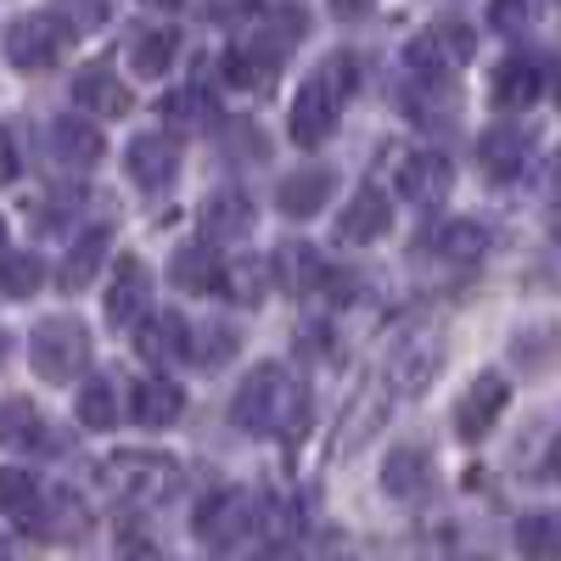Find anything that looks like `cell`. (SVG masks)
<instances>
[{
    "label": "cell",
    "mask_w": 561,
    "mask_h": 561,
    "mask_svg": "<svg viewBox=\"0 0 561 561\" xmlns=\"http://www.w3.org/2000/svg\"><path fill=\"white\" fill-rule=\"evenodd\" d=\"M237 421L248 433H280L304 438L309 427V388L293 377L287 365H253L237 388Z\"/></svg>",
    "instance_id": "cell-1"
},
{
    "label": "cell",
    "mask_w": 561,
    "mask_h": 561,
    "mask_svg": "<svg viewBox=\"0 0 561 561\" xmlns=\"http://www.w3.org/2000/svg\"><path fill=\"white\" fill-rule=\"evenodd\" d=\"M354 84H359L354 51H332V57L309 73V84L298 90V102H293V118H287V129H293L298 147H320V140L337 129V113H343V102L354 96Z\"/></svg>",
    "instance_id": "cell-2"
},
{
    "label": "cell",
    "mask_w": 561,
    "mask_h": 561,
    "mask_svg": "<svg viewBox=\"0 0 561 561\" xmlns=\"http://www.w3.org/2000/svg\"><path fill=\"white\" fill-rule=\"evenodd\" d=\"M28 359H34V377L39 382H73L79 370H90V325L73 320V314H51V320H39L34 325V337H28Z\"/></svg>",
    "instance_id": "cell-3"
},
{
    "label": "cell",
    "mask_w": 561,
    "mask_h": 561,
    "mask_svg": "<svg viewBox=\"0 0 561 561\" xmlns=\"http://www.w3.org/2000/svg\"><path fill=\"white\" fill-rule=\"evenodd\" d=\"M174 483H180V472H174L169 455H135V449H124V455H107L102 460V489L118 494V500H129V505H152Z\"/></svg>",
    "instance_id": "cell-4"
},
{
    "label": "cell",
    "mask_w": 561,
    "mask_h": 561,
    "mask_svg": "<svg viewBox=\"0 0 561 561\" xmlns=\"http://www.w3.org/2000/svg\"><path fill=\"white\" fill-rule=\"evenodd\" d=\"M259 528V505L248 489H214L197 511H192V534L214 550H230V545H242L248 534Z\"/></svg>",
    "instance_id": "cell-5"
},
{
    "label": "cell",
    "mask_w": 561,
    "mask_h": 561,
    "mask_svg": "<svg viewBox=\"0 0 561 561\" xmlns=\"http://www.w3.org/2000/svg\"><path fill=\"white\" fill-rule=\"evenodd\" d=\"M68 45H73V23L62 12H28V18H18L7 28V57L18 68H28V73L34 68H51Z\"/></svg>",
    "instance_id": "cell-6"
},
{
    "label": "cell",
    "mask_w": 561,
    "mask_h": 561,
    "mask_svg": "<svg viewBox=\"0 0 561 561\" xmlns=\"http://www.w3.org/2000/svg\"><path fill=\"white\" fill-rule=\"evenodd\" d=\"M466 57H472V28L455 23V18L433 23L427 34H415L410 51H404V62H410L415 79H449Z\"/></svg>",
    "instance_id": "cell-7"
},
{
    "label": "cell",
    "mask_w": 561,
    "mask_h": 561,
    "mask_svg": "<svg viewBox=\"0 0 561 561\" xmlns=\"http://www.w3.org/2000/svg\"><path fill=\"white\" fill-rule=\"evenodd\" d=\"M147 298H152V270L140 264V259H118V264H113V280H107V293H102L107 325H118V332L140 325V314H147Z\"/></svg>",
    "instance_id": "cell-8"
},
{
    "label": "cell",
    "mask_w": 561,
    "mask_h": 561,
    "mask_svg": "<svg viewBox=\"0 0 561 561\" xmlns=\"http://www.w3.org/2000/svg\"><path fill=\"white\" fill-rule=\"evenodd\" d=\"M505 404H511V382L500 377V370H483V377H472V388H466L460 404H455V433H460L466 444H478L494 421H500Z\"/></svg>",
    "instance_id": "cell-9"
},
{
    "label": "cell",
    "mask_w": 561,
    "mask_h": 561,
    "mask_svg": "<svg viewBox=\"0 0 561 561\" xmlns=\"http://www.w3.org/2000/svg\"><path fill=\"white\" fill-rule=\"evenodd\" d=\"M45 147H51V158H57L62 169H96L107 140H102L96 118L68 113V118H51V135H45Z\"/></svg>",
    "instance_id": "cell-10"
},
{
    "label": "cell",
    "mask_w": 561,
    "mask_h": 561,
    "mask_svg": "<svg viewBox=\"0 0 561 561\" xmlns=\"http://www.w3.org/2000/svg\"><path fill=\"white\" fill-rule=\"evenodd\" d=\"M393 230V203L388 192H377V185H365V192H354V203L337 214V242L348 248H365V242H377Z\"/></svg>",
    "instance_id": "cell-11"
},
{
    "label": "cell",
    "mask_w": 561,
    "mask_h": 561,
    "mask_svg": "<svg viewBox=\"0 0 561 561\" xmlns=\"http://www.w3.org/2000/svg\"><path fill=\"white\" fill-rule=\"evenodd\" d=\"M124 169H129V180L140 185V192H163V185L174 180V169H180V147L169 135H135L129 152H124Z\"/></svg>",
    "instance_id": "cell-12"
},
{
    "label": "cell",
    "mask_w": 561,
    "mask_h": 561,
    "mask_svg": "<svg viewBox=\"0 0 561 561\" xmlns=\"http://www.w3.org/2000/svg\"><path fill=\"white\" fill-rule=\"evenodd\" d=\"M332 185H337L332 169L309 163V169H298V174H287V180L275 185V208L287 214V219H314L325 208V197H332Z\"/></svg>",
    "instance_id": "cell-13"
},
{
    "label": "cell",
    "mask_w": 561,
    "mask_h": 561,
    "mask_svg": "<svg viewBox=\"0 0 561 561\" xmlns=\"http://www.w3.org/2000/svg\"><path fill=\"white\" fill-rule=\"evenodd\" d=\"M449 180H455V163L444 158V152H433V147H421V152H410L404 163H399V192L410 197V203H444V192H449Z\"/></svg>",
    "instance_id": "cell-14"
},
{
    "label": "cell",
    "mask_w": 561,
    "mask_h": 561,
    "mask_svg": "<svg viewBox=\"0 0 561 561\" xmlns=\"http://www.w3.org/2000/svg\"><path fill=\"white\" fill-rule=\"evenodd\" d=\"M185 415V388L169 382V377H140L129 388V421H140V427H174V421Z\"/></svg>",
    "instance_id": "cell-15"
},
{
    "label": "cell",
    "mask_w": 561,
    "mask_h": 561,
    "mask_svg": "<svg viewBox=\"0 0 561 561\" xmlns=\"http://www.w3.org/2000/svg\"><path fill=\"white\" fill-rule=\"evenodd\" d=\"M382 489L393 500H421L433 489V455L421 444H399L388 460H382Z\"/></svg>",
    "instance_id": "cell-16"
},
{
    "label": "cell",
    "mask_w": 561,
    "mask_h": 561,
    "mask_svg": "<svg viewBox=\"0 0 561 561\" xmlns=\"http://www.w3.org/2000/svg\"><path fill=\"white\" fill-rule=\"evenodd\" d=\"M478 163H483L489 180H517L523 163H528V135H523L517 124H494V129H483V140H478Z\"/></svg>",
    "instance_id": "cell-17"
},
{
    "label": "cell",
    "mask_w": 561,
    "mask_h": 561,
    "mask_svg": "<svg viewBox=\"0 0 561 561\" xmlns=\"http://www.w3.org/2000/svg\"><path fill=\"white\" fill-rule=\"evenodd\" d=\"M539 90H545V68H539L534 57H505V62L494 68V107H505V113L534 107Z\"/></svg>",
    "instance_id": "cell-18"
},
{
    "label": "cell",
    "mask_w": 561,
    "mask_h": 561,
    "mask_svg": "<svg viewBox=\"0 0 561 561\" xmlns=\"http://www.w3.org/2000/svg\"><path fill=\"white\" fill-rule=\"evenodd\" d=\"M511 359H517V370H528V377H545V370L561 365V320H534L523 325L517 337H511Z\"/></svg>",
    "instance_id": "cell-19"
},
{
    "label": "cell",
    "mask_w": 561,
    "mask_h": 561,
    "mask_svg": "<svg viewBox=\"0 0 561 561\" xmlns=\"http://www.w3.org/2000/svg\"><path fill=\"white\" fill-rule=\"evenodd\" d=\"M73 102L84 107V113H96V118H124L129 113V90L118 84V73L113 68H79V79H73Z\"/></svg>",
    "instance_id": "cell-20"
},
{
    "label": "cell",
    "mask_w": 561,
    "mask_h": 561,
    "mask_svg": "<svg viewBox=\"0 0 561 561\" xmlns=\"http://www.w3.org/2000/svg\"><path fill=\"white\" fill-rule=\"evenodd\" d=\"M219 270H225V259L214 253V242H185L169 259V280L180 293H219Z\"/></svg>",
    "instance_id": "cell-21"
},
{
    "label": "cell",
    "mask_w": 561,
    "mask_h": 561,
    "mask_svg": "<svg viewBox=\"0 0 561 561\" xmlns=\"http://www.w3.org/2000/svg\"><path fill=\"white\" fill-rule=\"evenodd\" d=\"M253 203H248V192H214L208 203H203V237L208 242H237V237H248L253 230Z\"/></svg>",
    "instance_id": "cell-22"
},
{
    "label": "cell",
    "mask_w": 561,
    "mask_h": 561,
    "mask_svg": "<svg viewBox=\"0 0 561 561\" xmlns=\"http://www.w3.org/2000/svg\"><path fill=\"white\" fill-rule=\"evenodd\" d=\"M107 230H84V237L73 242V253L57 264V287L62 293H84L90 287V280H96L102 275V264H107Z\"/></svg>",
    "instance_id": "cell-23"
},
{
    "label": "cell",
    "mask_w": 561,
    "mask_h": 561,
    "mask_svg": "<svg viewBox=\"0 0 561 561\" xmlns=\"http://www.w3.org/2000/svg\"><path fill=\"white\" fill-rule=\"evenodd\" d=\"M174 57H180V34L174 28H140L129 39V68L140 79H163L174 68Z\"/></svg>",
    "instance_id": "cell-24"
},
{
    "label": "cell",
    "mask_w": 561,
    "mask_h": 561,
    "mask_svg": "<svg viewBox=\"0 0 561 561\" xmlns=\"http://www.w3.org/2000/svg\"><path fill=\"white\" fill-rule=\"evenodd\" d=\"M511 539L528 561H561V511H528V517H517Z\"/></svg>",
    "instance_id": "cell-25"
},
{
    "label": "cell",
    "mask_w": 561,
    "mask_h": 561,
    "mask_svg": "<svg viewBox=\"0 0 561 561\" xmlns=\"http://www.w3.org/2000/svg\"><path fill=\"white\" fill-rule=\"evenodd\" d=\"M237 348H242V337L230 332L225 320H197V325H192V337H185V359L203 365V370L230 365V354H237Z\"/></svg>",
    "instance_id": "cell-26"
},
{
    "label": "cell",
    "mask_w": 561,
    "mask_h": 561,
    "mask_svg": "<svg viewBox=\"0 0 561 561\" xmlns=\"http://www.w3.org/2000/svg\"><path fill=\"white\" fill-rule=\"evenodd\" d=\"M270 275H275L287 293H309V287H320L325 264H320V253H314L309 242H287V248H275V259H270Z\"/></svg>",
    "instance_id": "cell-27"
},
{
    "label": "cell",
    "mask_w": 561,
    "mask_h": 561,
    "mask_svg": "<svg viewBox=\"0 0 561 561\" xmlns=\"http://www.w3.org/2000/svg\"><path fill=\"white\" fill-rule=\"evenodd\" d=\"M433 253L449 259V264H478L489 253V230L478 219H449L433 230Z\"/></svg>",
    "instance_id": "cell-28"
},
{
    "label": "cell",
    "mask_w": 561,
    "mask_h": 561,
    "mask_svg": "<svg viewBox=\"0 0 561 561\" xmlns=\"http://www.w3.org/2000/svg\"><path fill=\"white\" fill-rule=\"evenodd\" d=\"M185 337H192V325H185V320H174V314H152V320L135 332V348H140V359L163 365V359H185Z\"/></svg>",
    "instance_id": "cell-29"
},
{
    "label": "cell",
    "mask_w": 561,
    "mask_h": 561,
    "mask_svg": "<svg viewBox=\"0 0 561 561\" xmlns=\"http://www.w3.org/2000/svg\"><path fill=\"white\" fill-rule=\"evenodd\" d=\"M438 359H444V343L438 337H421V343H410L399 359H393V393H421L433 382V370H438Z\"/></svg>",
    "instance_id": "cell-30"
},
{
    "label": "cell",
    "mask_w": 561,
    "mask_h": 561,
    "mask_svg": "<svg viewBox=\"0 0 561 561\" xmlns=\"http://www.w3.org/2000/svg\"><path fill=\"white\" fill-rule=\"evenodd\" d=\"M39 444H45L39 410H34L28 399H7V404H0V449L23 455V449H39Z\"/></svg>",
    "instance_id": "cell-31"
},
{
    "label": "cell",
    "mask_w": 561,
    "mask_h": 561,
    "mask_svg": "<svg viewBox=\"0 0 561 561\" xmlns=\"http://www.w3.org/2000/svg\"><path fill=\"white\" fill-rule=\"evenodd\" d=\"M45 505V517L34 523L39 534H51V539H79L84 528H90V505H79V494H68V489H57L51 500H39Z\"/></svg>",
    "instance_id": "cell-32"
},
{
    "label": "cell",
    "mask_w": 561,
    "mask_h": 561,
    "mask_svg": "<svg viewBox=\"0 0 561 561\" xmlns=\"http://www.w3.org/2000/svg\"><path fill=\"white\" fill-rule=\"evenodd\" d=\"M34 505H39V483L23 472V466H0V517L34 523Z\"/></svg>",
    "instance_id": "cell-33"
},
{
    "label": "cell",
    "mask_w": 561,
    "mask_h": 561,
    "mask_svg": "<svg viewBox=\"0 0 561 561\" xmlns=\"http://www.w3.org/2000/svg\"><path fill=\"white\" fill-rule=\"evenodd\" d=\"M264 275H270V264H259V259H237V264H225L219 270V293L225 298H237V304H264Z\"/></svg>",
    "instance_id": "cell-34"
},
{
    "label": "cell",
    "mask_w": 561,
    "mask_h": 561,
    "mask_svg": "<svg viewBox=\"0 0 561 561\" xmlns=\"http://www.w3.org/2000/svg\"><path fill=\"white\" fill-rule=\"evenodd\" d=\"M45 280V259L39 253H0V293L7 298H34Z\"/></svg>",
    "instance_id": "cell-35"
},
{
    "label": "cell",
    "mask_w": 561,
    "mask_h": 561,
    "mask_svg": "<svg viewBox=\"0 0 561 561\" xmlns=\"http://www.w3.org/2000/svg\"><path fill=\"white\" fill-rule=\"evenodd\" d=\"M79 421H84V427H96V433H107L113 421H118L113 377H96V382H84V388H79Z\"/></svg>",
    "instance_id": "cell-36"
},
{
    "label": "cell",
    "mask_w": 561,
    "mask_h": 561,
    "mask_svg": "<svg viewBox=\"0 0 561 561\" xmlns=\"http://www.w3.org/2000/svg\"><path fill=\"white\" fill-rule=\"evenodd\" d=\"M163 113H169V124L203 129V124L214 118V102L203 96V90H180V96H169V102H163Z\"/></svg>",
    "instance_id": "cell-37"
},
{
    "label": "cell",
    "mask_w": 561,
    "mask_h": 561,
    "mask_svg": "<svg viewBox=\"0 0 561 561\" xmlns=\"http://www.w3.org/2000/svg\"><path fill=\"white\" fill-rule=\"evenodd\" d=\"M528 18H534V0H494V28L517 34V28H528Z\"/></svg>",
    "instance_id": "cell-38"
},
{
    "label": "cell",
    "mask_w": 561,
    "mask_h": 561,
    "mask_svg": "<svg viewBox=\"0 0 561 561\" xmlns=\"http://www.w3.org/2000/svg\"><path fill=\"white\" fill-rule=\"evenodd\" d=\"M18 169H23V158H18V135L0 124V185H12L18 180Z\"/></svg>",
    "instance_id": "cell-39"
},
{
    "label": "cell",
    "mask_w": 561,
    "mask_h": 561,
    "mask_svg": "<svg viewBox=\"0 0 561 561\" xmlns=\"http://www.w3.org/2000/svg\"><path fill=\"white\" fill-rule=\"evenodd\" d=\"M253 561H304V556H298V550H287V545H275V550H259Z\"/></svg>",
    "instance_id": "cell-40"
},
{
    "label": "cell",
    "mask_w": 561,
    "mask_h": 561,
    "mask_svg": "<svg viewBox=\"0 0 561 561\" xmlns=\"http://www.w3.org/2000/svg\"><path fill=\"white\" fill-rule=\"evenodd\" d=\"M0 253H7V219H0Z\"/></svg>",
    "instance_id": "cell-41"
},
{
    "label": "cell",
    "mask_w": 561,
    "mask_h": 561,
    "mask_svg": "<svg viewBox=\"0 0 561 561\" xmlns=\"http://www.w3.org/2000/svg\"><path fill=\"white\" fill-rule=\"evenodd\" d=\"M466 561H494V556H466Z\"/></svg>",
    "instance_id": "cell-42"
},
{
    "label": "cell",
    "mask_w": 561,
    "mask_h": 561,
    "mask_svg": "<svg viewBox=\"0 0 561 561\" xmlns=\"http://www.w3.org/2000/svg\"><path fill=\"white\" fill-rule=\"evenodd\" d=\"M0 359H7V337H0Z\"/></svg>",
    "instance_id": "cell-43"
},
{
    "label": "cell",
    "mask_w": 561,
    "mask_h": 561,
    "mask_svg": "<svg viewBox=\"0 0 561 561\" xmlns=\"http://www.w3.org/2000/svg\"><path fill=\"white\" fill-rule=\"evenodd\" d=\"M343 561H354V556H343Z\"/></svg>",
    "instance_id": "cell-44"
},
{
    "label": "cell",
    "mask_w": 561,
    "mask_h": 561,
    "mask_svg": "<svg viewBox=\"0 0 561 561\" xmlns=\"http://www.w3.org/2000/svg\"><path fill=\"white\" fill-rule=\"evenodd\" d=\"M556 90H561V84H556Z\"/></svg>",
    "instance_id": "cell-45"
}]
</instances>
